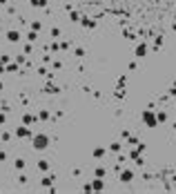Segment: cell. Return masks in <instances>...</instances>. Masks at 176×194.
<instances>
[{"label": "cell", "mask_w": 176, "mask_h": 194, "mask_svg": "<svg viewBox=\"0 0 176 194\" xmlns=\"http://www.w3.org/2000/svg\"><path fill=\"white\" fill-rule=\"evenodd\" d=\"M47 143H49V138H47L45 134H38V136L34 138V147H36V150H45Z\"/></svg>", "instance_id": "obj_1"}, {"label": "cell", "mask_w": 176, "mask_h": 194, "mask_svg": "<svg viewBox=\"0 0 176 194\" xmlns=\"http://www.w3.org/2000/svg\"><path fill=\"white\" fill-rule=\"evenodd\" d=\"M143 118H145V120H147V123H149V127H154V125H156V123H158V120H156V118L152 116V114H147V112H145V114H143Z\"/></svg>", "instance_id": "obj_2"}, {"label": "cell", "mask_w": 176, "mask_h": 194, "mask_svg": "<svg viewBox=\"0 0 176 194\" xmlns=\"http://www.w3.org/2000/svg\"><path fill=\"white\" fill-rule=\"evenodd\" d=\"M18 38H20V34H18V31H9V34H7V40H9V42H16Z\"/></svg>", "instance_id": "obj_3"}, {"label": "cell", "mask_w": 176, "mask_h": 194, "mask_svg": "<svg viewBox=\"0 0 176 194\" xmlns=\"http://www.w3.org/2000/svg\"><path fill=\"white\" fill-rule=\"evenodd\" d=\"M145 51H147V49H145V45H141V47L136 49V56H145Z\"/></svg>", "instance_id": "obj_4"}, {"label": "cell", "mask_w": 176, "mask_h": 194, "mask_svg": "<svg viewBox=\"0 0 176 194\" xmlns=\"http://www.w3.org/2000/svg\"><path fill=\"white\" fill-rule=\"evenodd\" d=\"M120 178H123L125 183H127V181H132V172H123V176H120Z\"/></svg>", "instance_id": "obj_5"}, {"label": "cell", "mask_w": 176, "mask_h": 194, "mask_svg": "<svg viewBox=\"0 0 176 194\" xmlns=\"http://www.w3.org/2000/svg\"><path fill=\"white\" fill-rule=\"evenodd\" d=\"M31 5H36V7H45V0H31Z\"/></svg>", "instance_id": "obj_6"}, {"label": "cell", "mask_w": 176, "mask_h": 194, "mask_svg": "<svg viewBox=\"0 0 176 194\" xmlns=\"http://www.w3.org/2000/svg\"><path fill=\"white\" fill-rule=\"evenodd\" d=\"M94 154H96V159H101L103 154H105V150H103V147H98V150H96V152H94Z\"/></svg>", "instance_id": "obj_7"}, {"label": "cell", "mask_w": 176, "mask_h": 194, "mask_svg": "<svg viewBox=\"0 0 176 194\" xmlns=\"http://www.w3.org/2000/svg\"><path fill=\"white\" fill-rule=\"evenodd\" d=\"M2 120H5V116H0V123H2Z\"/></svg>", "instance_id": "obj_8"}]
</instances>
